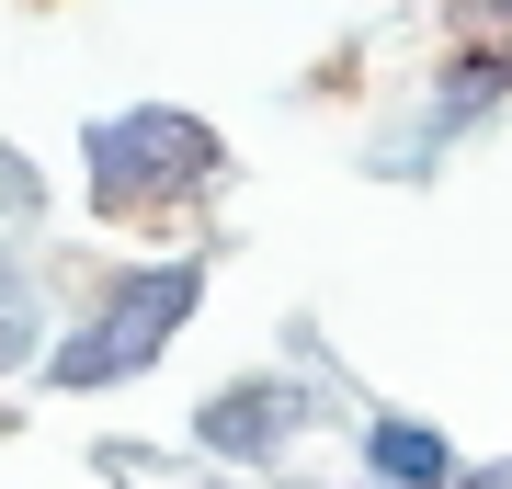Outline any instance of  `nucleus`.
<instances>
[{"label":"nucleus","mask_w":512,"mask_h":489,"mask_svg":"<svg viewBox=\"0 0 512 489\" xmlns=\"http://www.w3.org/2000/svg\"><path fill=\"white\" fill-rule=\"evenodd\" d=\"M478 489H501V478H478Z\"/></svg>","instance_id":"nucleus-4"},{"label":"nucleus","mask_w":512,"mask_h":489,"mask_svg":"<svg viewBox=\"0 0 512 489\" xmlns=\"http://www.w3.org/2000/svg\"><path fill=\"white\" fill-rule=\"evenodd\" d=\"M183 296H194V273H160V285H148V296H137L126 319H103V330H80V342H69V364H57V376H69V387H92V376H126V364H137L148 342H160L171 319H183Z\"/></svg>","instance_id":"nucleus-1"},{"label":"nucleus","mask_w":512,"mask_h":489,"mask_svg":"<svg viewBox=\"0 0 512 489\" xmlns=\"http://www.w3.org/2000/svg\"><path fill=\"white\" fill-rule=\"evenodd\" d=\"M376 467L399 489H444V444L421 433V421H376Z\"/></svg>","instance_id":"nucleus-3"},{"label":"nucleus","mask_w":512,"mask_h":489,"mask_svg":"<svg viewBox=\"0 0 512 489\" xmlns=\"http://www.w3.org/2000/svg\"><path fill=\"white\" fill-rule=\"evenodd\" d=\"M285 421H296V399H285V387H251V399H228L217 421H205V444H228V455H251V444H274Z\"/></svg>","instance_id":"nucleus-2"}]
</instances>
